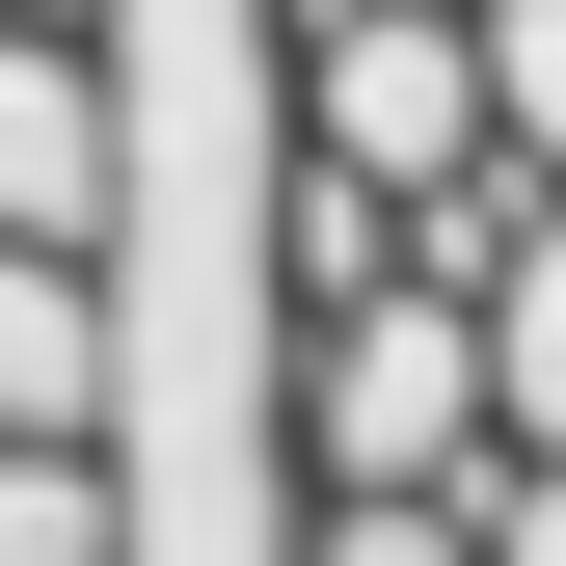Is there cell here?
Here are the masks:
<instances>
[{"mask_svg": "<svg viewBox=\"0 0 566 566\" xmlns=\"http://www.w3.org/2000/svg\"><path fill=\"white\" fill-rule=\"evenodd\" d=\"M297 485H432L485 432V324L432 297V270H350V297H297Z\"/></svg>", "mask_w": 566, "mask_h": 566, "instance_id": "1", "label": "cell"}, {"mask_svg": "<svg viewBox=\"0 0 566 566\" xmlns=\"http://www.w3.org/2000/svg\"><path fill=\"white\" fill-rule=\"evenodd\" d=\"M0 566H135V432H0Z\"/></svg>", "mask_w": 566, "mask_h": 566, "instance_id": "5", "label": "cell"}, {"mask_svg": "<svg viewBox=\"0 0 566 566\" xmlns=\"http://www.w3.org/2000/svg\"><path fill=\"white\" fill-rule=\"evenodd\" d=\"M0 28H108V0H0Z\"/></svg>", "mask_w": 566, "mask_h": 566, "instance_id": "7", "label": "cell"}, {"mask_svg": "<svg viewBox=\"0 0 566 566\" xmlns=\"http://www.w3.org/2000/svg\"><path fill=\"white\" fill-rule=\"evenodd\" d=\"M297 163H350L378 217H405V189H459V163H513L459 0H297Z\"/></svg>", "mask_w": 566, "mask_h": 566, "instance_id": "2", "label": "cell"}, {"mask_svg": "<svg viewBox=\"0 0 566 566\" xmlns=\"http://www.w3.org/2000/svg\"><path fill=\"white\" fill-rule=\"evenodd\" d=\"M297 566H485V539L432 513V485H324V513H297Z\"/></svg>", "mask_w": 566, "mask_h": 566, "instance_id": "6", "label": "cell"}, {"mask_svg": "<svg viewBox=\"0 0 566 566\" xmlns=\"http://www.w3.org/2000/svg\"><path fill=\"white\" fill-rule=\"evenodd\" d=\"M135 405V243H0V432H108Z\"/></svg>", "mask_w": 566, "mask_h": 566, "instance_id": "4", "label": "cell"}, {"mask_svg": "<svg viewBox=\"0 0 566 566\" xmlns=\"http://www.w3.org/2000/svg\"><path fill=\"white\" fill-rule=\"evenodd\" d=\"M0 243H135V108H108V28H0Z\"/></svg>", "mask_w": 566, "mask_h": 566, "instance_id": "3", "label": "cell"}]
</instances>
